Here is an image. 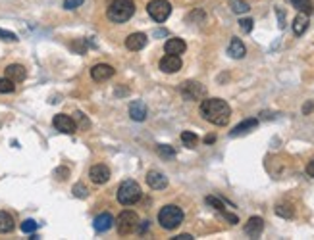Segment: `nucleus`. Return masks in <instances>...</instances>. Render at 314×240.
Masks as SVG:
<instances>
[{"mask_svg": "<svg viewBox=\"0 0 314 240\" xmlns=\"http://www.w3.org/2000/svg\"><path fill=\"white\" fill-rule=\"evenodd\" d=\"M174 240H193V237L185 233V235H177V237H174Z\"/></svg>", "mask_w": 314, "mask_h": 240, "instance_id": "41", "label": "nucleus"}, {"mask_svg": "<svg viewBox=\"0 0 314 240\" xmlns=\"http://www.w3.org/2000/svg\"><path fill=\"white\" fill-rule=\"evenodd\" d=\"M52 125L60 131V133H66V135H73V133H75V129H77L75 121H73L70 115H66V113H58V115H54Z\"/></svg>", "mask_w": 314, "mask_h": 240, "instance_id": "8", "label": "nucleus"}, {"mask_svg": "<svg viewBox=\"0 0 314 240\" xmlns=\"http://www.w3.org/2000/svg\"><path fill=\"white\" fill-rule=\"evenodd\" d=\"M39 229V223L35 221V219H25L23 223H21V231L25 233V235H31V233H35Z\"/></svg>", "mask_w": 314, "mask_h": 240, "instance_id": "28", "label": "nucleus"}, {"mask_svg": "<svg viewBox=\"0 0 314 240\" xmlns=\"http://www.w3.org/2000/svg\"><path fill=\"white\" fill-rule=\"evenodd\" d=\"M93 227H95L97 233H106V231H110V229L114 227V217H112L108 211H105V213H101V215L95 217Z\"/></svg>", "mask_w": 314, "mask_h": 240, "instance_id": "16", "label": "nucleus"}, {"mask_svg": "<svg viewBox=\"0 0 314 240\" xmlns=\"http://www.w3.org/2000/svg\"><path fill=\"white\" fill-rule=\"evenodd\" d=\"M222 215H224V217H226V219H227V221H229L231 225H237V223H239V219H237V215H233V213H229V211H224Z\"/></svg>", "mask_w": 314, "mask_h": 240, "instance_id": "37", "label": "nucleus"}, {"mask_svg": "<svg viewBox=\"0 0 314 240\" xmlns=\"http://www.w3.org/2000/svg\"><path fill=\"white\" fill-rule=\"evenodd\" d=\"M147 41H149V37L145 33H131L125 39V47H127V50L137 52V50H143V48L147 47Z\"/></svg>", "mask_w": 314, "mask_h": 240, "instance_id": "13", "label": "nucleus"}, {"mask_svg": "<svg viewBox=\"0 0 314 240\" xmlns=\"http://www.w3.org/2000/svg\"><path fill=\"white\" fill-rule=\"evenodd\" d=\"M181 141H183V144H185L187 148H195V146L199 144V137H197L195 133H191V131H183V133H181Z\"/></svg>", "mask_w": 314, "mask_h": 240, "instance_id": "24", "label": "nucleus"}, {"mask_svg": "<svg viewBox=\"0 0 314 240\" xmlns=\"http://www.w3.org/2000/svg\"><path fill=\"white\" fill-rule=\"evenodd\" d=\"M253 19L251 17H243V19H239V27H241V31L243 33H251L253 31Z\"/></svg>", "mask_w": 314, "mask_h": 240, "instance_id": "31", "label": "nucleus"}, {"mask_svg": "<svg viewBox=\"0 0 314 240\" xmlns=\"http://www.w3.org/2000/svg\"><path fill=\"white\" fill-rule=\"evenodd\" d=\"M166 35H168L166 29H157V31H155V37H166Z\"/></svg>", "mask_w": 314, "mask_h": 240, "instance_id": "42", "label": "nucleus"}, {"mask_svg": "<svg viewBox=\"0 0 314 240\" xmlns=\"http://www.w3.org/2000/svg\"><path fill=\"white\" fill-rule=\"evenodd\" d=\"M14 91H16L14 81L8 79V77H0V95H10V93H14Z\"/></svg>", "mask_w": 314, "mask_h": 240, "instance_id": "26", "label": "nucleus"}, {"mask_svg": "<svg viewBox=\"0 0 314 240\" xmlns=\"http://www.w3.org/2000/svg\"><path fill=\"white\" fill-rule=\"evenodd\" d=\"M276 14H278V17H279V27L283 29V27H285V16H283V10H281V8H278V10H276Z\"/></svg>", "mask_w": 314, "mask_h": 240, "instance_id": "38", "label": "nucleus"}, {"mask_svg": "<svg viewBox=\"0 0 314 240\" xmlns=\"http://www.w3.org/2000/svg\"><path fill=\"white\" fill-rule=\"evenodd\" d=\"M229 8L235 12V14H247L251 10V6L245 2V0H231L229 2Z\"/></svg>", "mask_w": 314, "mask_h": 240, "instance_id": "25", "label": "nucleus"}, {"mask_svg": "<svg viewBox=\"0 0 314 240\" xmlns=\"http://www.w3.org/2000/svg\"><path fill=\"white\" fill-rule=\"evenodd\" d=\"M83 4V0H64V8L66 10H75Z\"/></svg>", "mask_w": 314, "mask_h": 240, "instance_id": "33", "label": "nucleus"}, {"mask_svg": "<svg viewBox=\"0 0 314 240\" xmlns=\"http://www.w3.org/2000/svg\"><path fill=\"white\" fill-rule=\"evenodd\" d=\"M179 93L185 100H201L203 96L207 95V89L197 81H185L179 87Z\"/></svg>", "mask_w": 314, "mask_h": 240, "instance_id": "7", "label": "nucleus"}, {"mask_svg": "<svg viewBox=\"0 0 314 240\" xmlns=\"http://www.w3.org/2000/svg\"><path fill=\"white\" fill-rule=\"evenodd\" d=\"M54 175H56L60 181H64V179H68L70 171H68V167H60V169H56V171H54Z\"/></svg>", "mask_w": 314, "mask_h": 240, "instance_id": "35", "label": "nucleus"}, {"mask_svg": "<svg viewBox=\"0 0 314 240\" xmlns=\"http://www.w3.org/2000/svg\"><path fill=\"white\" fill-rule=\"evenodd\" d=\"M166 54H175V56H179V54H183L185 50H187V45H185V41L183 39H168L166 41Z\"/></svg>", "mask_w": 314, "mask_h": 240, "instance_id": "19", "label": "nucleus"}, {"mask_svg": "<svg viewBox=\"0 0 314 240\" xmlns=\"http://www.w3.org/2000/svg\"><path fill=\"white\" fill-rule=\"evenodd\" d=\"M151 229V221H139V227H137V231H139V235L143 237L147 231Z\"/></svg>", "mask_w": 314, "mask_h": 240, "instance_id": "36", "label": "nucleus"}, {"mask_svg": "<svg viewBox=\"0 0 314 240\" xmlns=\"http://www.w3.org/2000/svg\"><path fill=\"white\" fill-rule=\"evenodd\" d=\"M147 12H149V16H151L155 21L162 23V21H166V19L170 17V14H172V4H170L168 0H151L149 6H147Z\"/></svg>", "mask_w": 314, "mask_h": 240, "instance_id": "6", "label": "nucleus"}, {"mask_svg": "<svg viewBox=\"0 0 314 240\" xmlns=\"http://www.w3.org/2000/svg\"><path fill=\"white\" fill-rule=\"evenodd\" d=\"M6 77L12 79L14 83H19V81H23V79L27 77V71H25V67L19 65V64H10V65L6 67Z\"/></svg>", "mask_w": 314, "mask_h": 240, "instance_id": "18", "label": "nucleus"}, {"mask_svg": "<svg viewBox=\"0 0 314 240\" xmlns=\"http://www.w3.org/2000/svg\"><path fill=\"white\" fill-rule=\"evenodd\" d=\"M141 196H143L141 187L135 181H123L118 189V202L122 206H133L141 200Z\"/></svg>", "mask_w": 314, "mask_h": 240, "instance_id": "4", "label": "nucleus"}, {"mask_svg": "<svg viewBox=\"0 0 314 240\" xmlns=\"http://www.w3.org/2000/svg\"><path fill=\"white\" fill-rule=\"evenodd\" d=\"M201 115L212 125L224 127V125H227V121L231 117V108L222 98H207L201 104Z\"/></svg>", "mask_w": 314, "mask_h": 240, "instance_id": "1", "label": "nucleus"}, {"mask_svg": "<svg viewBox=\"0 0 314 240\" xmlns=\"http://www.w3.org/2000/svg\"><path fill=\"white\" fill-rule=\"evenodd\" d=\"M73 194H75L77 198H85V196H87V189H85L83 185H75V187H73Z\"/></svg>", "mask_w": 314, "mask_h": 240, "instance_id": "34", "label": "nucleus"}, {"mask_svg": "<svg viewBox=\"0 0 314 240\" xmlns=\"http://www.w3.org/2000/svg\"><path fill=\"white\" fill-rule=\"evenodd\" d=\"M291 4H293V8H297L299 12H303V14H307V16H311L314 12L313 2H311V0H291Z\"/></svg>", "mask_w": 314, "mask_h": 240, "instance_id": "23", "label": "nucleus"}, {"mask_svg": "<svg viewBox=\"0 0 314 240\" xmlns=\"http://www.w3.org/2000/svg\"><path fill=\"white\" fill-rule=\"evenodd\" d=\"M89 177H91V181H93L95 185H105L106 181L110 179V169H108L106 165H103V163H97V165L91 167Z\"/></svg>", "mask_w": 314, "mask_h": 240, "instance_id": "11", "label": "nucleus"}, {"mask_svg": "<svg viewBox=\"0 0 314 240\" xmlns=\"http://www.w3.org/2000/svg\"><path fill=\"white\" fill-rule=\"evenodd\" d=\"M276 213L279 217H293V208L285 206V204H279V206H276Z\"/></svg>", "mask_w": 314, "mask_h": 240, "instance_id": "29", "label": "nucleus"}, {"mask_svg": "<svg viewBox=\"0 0 314 240\" xmlns=\"http://www.w3.org/2000/svg\"><path fill=\"white\" fill-rule=\"evenodd\" d=\"M181 58L179 56H175V54H168V56H164L162 60H160V69L164 71V73H175V71H179L181 69Z\"/></svg>", "mask_w": 314, "mask_h": 240, "instance_id": "9", "label": "nucleus"}, {"mask_svg": "<svg viewBox=\"0 0 314 240\" xmlns=\"http://www.w3.org/2000/svg\"><path fill=\"white\" fill-rule=\"evenodd\" d=\"M135 12V4L133 0H112L108 4V10H106V16L110 21L114 23H123L127 21Z\"/></svg>", "mask_w": 314, "mask_h": 240, "instance_id": "2", "label": "nucleus"}, {"mask_svg": "<svg viewBox=\"0 0 314 240\" xmlns=\"http://www.w3.org/2000/svg\"><path fill=\"white\" fill-rule=\"evenodd\" d=\"M207 204H209V206H212L214 209H218L220 213H224V211H226V208H224L222 200H220V198H216V196H207Z\"/></svg>", "mask_w": 314, "mask_h": 240, "instance_id": "30", "label": "nucleus"}, {"mask_svg": "<svg viewBox=\"0 0 314 240\" xmlns=\"http://www.w3.org/2000/svg\"><path fill=\"white\" fill-rule=\"evenodd\" d=\"M158 223L166 231H174L183 223V209L179 206H164L158 211Z\"/></svg>", "mask_w": 314, "mask_h": 240, "instance_id": "3", "label": "nucleus"}, {"mask_svg": "<svg viewBox=\"0 0 314 240\" xmlns=\"http://www.w3.org/2000/svg\"><path fill=\"white\" fill-rule=\"evenodd\" d=\"M0 39H2V41H8V43H16V41H17L16 33L6 31V29H0Z\"/></svg>", "mask_w": 314, "mask_h": 240, "instance_id": "32", "label": "nucleus"}, {"mask_svg": "<svg viewBox=\"0 0 314 240\" xmlns=\"http://www.w3.org/2000/svg\"><path fill=\"white\" fill-rule=\"evenodd\" d=\"M214 141H216V137H214V135H209V137H205V143H207V144H212Z\"/></svg>", "mask_w": 314, "mask_h": 240, "instance_id": "43", "label": "nucleus"}, {"mask_svg": "<svg viewBox=\"0 0 314 240\" xmlns=\"http://www.w3.org/2000/svg\"><path fill=\"white\" fill-rule=\"evenodd\" d=\"M118 233L120 235H131L137 227H139V217L135 211L131 209H123L120 215H118Z\"/></svg>", "mask_w": 314, "mask_h": 240, "instance_id": "5", "label": "nucleus"}, {"mask_svg": "<svg viewBox=\"0 0 314 240\" xmlns=\"http://www.w3.org/2000/svg\"><path fill=\"white\" fill-rule=\"evenodd\" d=\"M307 29H309V16L303 14V12H299V16L293 19V33H295L297 37H301Z\"/></svg>", "mask_w": 314, "mask_h": 240, "instance_id": "21", "label": "nucleus"}, {"mask_svg": "<svg viewBox=\"0 0 314 240\" xmlns=\"http://www.w3.org/2000/svg\"><path fill=\"white\" fill-rule=\"evenodd\" d=\"M147 185L155 191H162V189L168 187V177L160 171H149L147 173Z\"/></svg>", "mask_w": 314, "mask_h": 240, "instance_id": "14", "label": "nucleus"}, {"mask_svg": "<svg viewBox=\"0 0 314 240\" xmlns=\"http://www.w3.org/2000/svg\"><path fill=\"white\" fill-rule=\"evenodd\" d=\"M14 217L8 213V211H0V235H6V233H12L14 231Z\"/></svg>", "mask_w": 314, "mask_h": 240, "instance_id": "22", "label": "nucleus"}, {"mask_svg": "<svg viewBox=\"0 0 314 240\" xmlns=\"http://www.w3.org/2000/svg\"><path fill=\"white\" fill-rule=\"evenodd\" d=\"M259 127V119H245V121H241L239 125H235L231 131H229V137H241V135H247V133H251L253 129H257Z\"/></svg>", "mask_w": 314, "mask_h": 240, "instance_id": "15", "label": "nucleus"}, {"mask_svg": "<svg viewBox=\"0 0 314 240\" xmlns=\"http://www.w3.org/2000/svg\"><path fill=\"white\" fill-rule=\"evenodd\" d=\"M227 54H229L231 58H235V60H241V58L247 54V48L243 45V41H241V39H231V43H229V47H227Z\"/></svg>", "mask_w": 314, "mask_h": 240, "instance_id": "20", "label": "nucleus"}, {"mask_svg": "<svg viewBox=\"0 0 314 240\" xmlns=\"http://www.w3.org/2000/svg\"><path fill=\"white\" fill-rule=\"evenodd\" d=\"M307 175H309V177H314V160L313 161H309V165H307Z\"/></svg>", "mask_w": 314, "mask_h": 240, "instance_id": "40", "label": "nucleus"}, {"mask_svg": "<svg viewBox=\"0 0 314 240\" xmlns=\"http://www.w3.org/2000/svg\"><path fill=\"white\" fill-rule=\"evenodd\" d=\"M129 117L133 121H145L147 119V106L141 100H135L129 104Z\"/></svg>", "mask_w": 314, "mask_h": 240, "instance_id": "17", "label": "nucleus"}, {"mask_svg": "<svg viewBox=\"0 0 314 240\" xmlns=\"http://www.w3.org/2000/svg\"><path fill=\"white\" fill-rule=\"evenodd\" d=\"M158 156L160 158H164V160H172V158H175V150L172 148V146H168V144H160L157 148Z\"/></svg>", "mask_w": 314, "mask_h": 240, "instance_id": "27", "label": "nucleus"}, {"mask_svg": "<svg viewBox=\"0 0 314 240\" xmlns=\"http://www.w3.org/2000/svg\"><path fill=\"white\" fill-rule=\"evenodd\" d=\"M313 110H314V102H307V104L303 106V113H305V115H307V113H311Z\"/></svg>", "mask_w": 314, "mask_h": 240, "instance_id": "39", "label": "nucleus"}, {"mask_svg": "<svg viewBox=\"0 0 314 240\" xmlns=\"http://www.w3.org/2000/svg\"><path fill=\"white\" fill-rule=\"evenodd\" d=\"M262 231H264V219L262 217H251L249 221H247V225H245V235L247 237H251V239H259L262 235Z\"/></svg>", "mask_w": 314, "mask_h": 240, "instance_id": "12", "label": "nucleus"}, {"mask_svg": "<svg viewBox=\"0 0 314 240\" xmlns=\"http://www.w3.org/2000/svg\"><path fill=\"white\" fill-rule=\"evenodd\" d=\"M91 77H93L97 83L108 81L110 77H114V67H112L110 64H97V65H93V69H91Z\"/></svg>", "mask_w": 314, "mask_h": 240, "instance_id": "10", "label": "nucleus"}]
</instances>
